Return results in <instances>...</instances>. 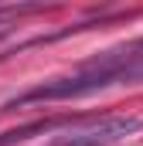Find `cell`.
<instances>
[{
	"label": "cell",
	"mask_w": 143,
	"mask_h": 146,
	"mask_svg": "<svg viewBox=\"0 0 143 146\" xmlns=\"http://www.w3.org/2000/svg\"><path fill=\"white\" fill-rule=\"evenodd\" d=\"M126 51H130V54H133V51H143V37H140V41H136V44H130Z\"/></svg>",
	"instance_id": "cell-4"
},
{
	"label": "cell",
	"mask_w": 143,
	"mask_h": 146,
	"mask_svg": "<svg viewBox=\"0 0 143 146\" xmlns=\"http://www.w3.org/2000/svg\"><path fill=\"white\" fill-rule=\"evenodd\" d=\"M136 54H109L102 58V65L89 68L82 75H72V78H58L51 85H37L27 95L7 102V109H17V106H31V102H61V99H78V95H92L99 88H109L116 82H130V78H143V65L133 61Z\"/></svg>",
	"instance_id": "cell-1"
},
{
	"label": "cell",
	"mask_w": 143,
	"mask_h": 146,
	"mask_svg": "<svg viewBox=\"0 0 143 146\" xmlns=\"http://www.w3.org/2000/svg\"><path fill=\"white\" fill-rule=\"evenodd\" d=\"M143 129V119H133V115H106L85 129H75L68 136H58L55 146H112L119 143L123 136Z\"/></svg>",
	"instance_id": "cell-2"
},
{
	"label": "cell",
	"mask_w": 143,
	"mask_h": 146,
	"mask_svg": "<svg viewBox=\"0 0 143 146\" xmlns=\"http://www.w3.org/2000/svg\"><path fill=\"white\" fill-rule=\"evenodd\" d=\"M41 129H48V122H34V126H24V129H10V133H3L0 136V146H10V143H21L27 133H41Z\"/></svg>",
	"instance_id": "cell-3"
}]
</instances>
